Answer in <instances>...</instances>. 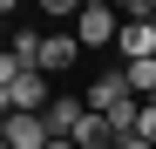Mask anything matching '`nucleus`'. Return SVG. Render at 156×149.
Masks as SVG:
<instances>
[{"instance_id":"obj_1","label":"nucleus","mask_w":156,"mask_h":149,"mask_svg":"<svg viewBox=\"0 0 156 149\" xmlns=\"http://www.w3.org/2000/svg\"><path fill=\"white\" fill-rule=\"evenodd\" d=\"M115 34H122V14H115V7H102V0H88L82 20H75V41H82V47H109Z\"/></svg>"},{"instance_id":"obj_2","label":"nucleus","mask_w":156,"mask_h":149,"mask_svg":"<svg viewBox=\"0 0 156 149\" xmlns=\"http://www.w3.org/2000/svg\"><path fill=\"white\" fill-rule=\"evenodd\" d=\"M82 115H88V102H82V95H55V102H48V136H75V129H82Z\"/></svg>"},{"instance_id":"obj_3","label":"nucleus","mask_w":156,"mask_h":149,"mask_svg":"<svg viewBox=\"0 0 156 149\" xmlns=\"http://www.w3.org/2000/svg\"><path fill=\"white\" fill-rule=\"evenodd\" d=\"M75 61H82V41L75 34H48L41 41V74H68Z\"/></svg>"},{"instance_id":"obj_4","label":"nucleus","mask_w":156,"mask_h":149,"mask_svg":"<svg viewBox=\"0 0 156 149\" xmlns=\"http://www.w3.org/2000/svg\"><path fill=\"white\" fill-rule=\"evenodd\" d=\"M48 115H7V149H48Z\"/></svg>"},{"instance_id":"obj_5","label":"nucleus","mask_w":156,"mask_h":149,"mask_svg":"<svg viewBox=\"0 0 156 149\" xmlns=\"http://www.w3.org/2000/svg\"><path fill=\"white\" fill-rule=\"evenodd\" d=\"M82 102H88L95 115H109L115 102H129V81H122V68H115V74H95V88L82 95Z\"/></svg>"},{"instance_id":"obj_6","label":"nucleus","mask_w":156,"mask_h":149,"mask_svg":"<svg viewBox=\"0 0 156 149\" xmlns=\"http://www.w3.org/2000/svg\"><path fill=\"white\" fill-rule=\"evenodd\" d=\"M41 41H48V34H34V27H20V34H7V54H14L20 68H34V74H41Z\"/></svg>"},{"instance_id":"obj_7","label":"nucleus","mask_w":156,"mask_h":149,"mask_svg":"<svg viewBox=\"0 0 156 149\" xmlns=\"http://www.w3.org/2000/svg\"><path fill=\"white\" fill-rule=\"evenodd\" d=\"M122 81H129V95H136V102H156V61H129Z\"/></svg>"},{"instance_id":"obj_8","label":"nucleus","mask_w":156,"mask_h":149,"mask_svg":"<svg viewBox=\"0 0 156 149\" xmlns=\"http://www.w3.org/2000/svg\"><path fill=\"white\" fill-rule=\"evenodd\" d=\"M136 136H143V142L156 149V102H143V122H136Z\"/></svg>"},{"instance_id":"obj_9","label":"nucleus","mask_w":156,"mask_h":149,"mask_svg":"<svg viewBox=\"0 0 156 149\" xmlns=\"http://www.w3.org/2000/svg\"><path fill=\"white\" fill-rule=\"evenodd\" d=\"M115 149H149V142H143V136H129V142H115Z\"/></svg>"},{"instance_id":"obj_10","label":"nucleus","mask_w":156,"mask_h":149,"mask_svg":"<svg viewBox=\"0 0 156 149\" xmlns=\"http://www.w3.org/2000/svg\"><path fill=\"white\" fill-rule=\"evenodd\" d=\"M0 14H7V7H0ZM0 47H7V20H0Z\"/></svg>"},{"instance_id":"obj_11","label":"nucleus","mask_w":156,"mask_h":149,"mask_svg":"<svg viewBox=\"0 0 156 149\" xmlns=\"http://www.w3.org/2000/svg\"><path fill=\"white\" fill-rule=\"evenodd\" d=\"M48 149H75V142H61V136H55V142H48Z\"/></svg>"}]
</instances>
